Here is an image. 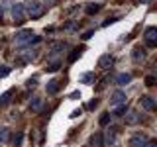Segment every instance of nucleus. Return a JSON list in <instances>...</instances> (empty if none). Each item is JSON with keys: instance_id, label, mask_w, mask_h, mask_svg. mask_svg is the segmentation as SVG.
<instances>
[{"instance_id": "obj_1", "label": "nucleus", "mask_w": 157, "mask_h": 147, "mask_svg": "<svg viewBox=\"0 0 157 147\" xmlns=\"http://www.w3.org/2000/svg\"><path fill=\"white\" fill-rule=\"evenodd\" d=\"M26 12H28V18L37 20V18L43 16V12H45V6H43V4H39L37 0H29V2L26 4Z\"/></svg>"}, {"instance_id": "obj_2", "label": "nucleus", "mask_w": 157, "mask_h": 147, "mask_svg": "<svg viewBox=\"0 0 157 147\" xmlns=\"http://www.w3.org/2000/svg\"><path fill=\"white\" fill-rule=\"evenodd\" d=\"M32 37H33V32H32V29H22V32L16 33V45H20V47H29Z\"/></svg>"}, {"instance_id": "obj_3", "label": "nucleus", "mask_w": 157, "mask_h": 147, "mask_svg": "<svg viewBox=\"0 0 157 147\" xmlns=\"http://www.w3.org/2000/svg\"><path fill=\"white\" fill-rule=\"evenodd\" d=\"M12 14H14V24H24L26 18H28L26 6H22V4H16V6L12 8Z\"/></svg>"}, {"instance_id": "obj_4", "label": "nucleus", "mask_w": 157, "mask_h": 147, "mask_svg": "<svg viewBox=\"0 0 157 147\" xmlns=\"http://www.w3.org/2000/svg\"><path fill=\"white\" fill-rule=\"evenodd\" d=\"M145 45L147 47L157 45V28H147L145 29Z\"/></svg>"}, {"instance_id": "obj_5", "label": "nucleus", "mask_w": 157, "mask_h": 147, "mask_svg": "<svg viewBox=\"0 0 157 147\" xmlns=\"http://www.w3.org/2000/svg\"><path fill=\"white\" fill-rule=\"evenodd\" d=\"M155 106H157V102L151 96H141L140 98V108H141V110L151 112V110H155Z\"/></svg>"}, {"instance_id": "obj_6", "label": "nucleus", "mask_w": 157, "mask_h": 147, "mask_svg": "<svg viewBox=\"0 0 157 147\" xmlns=\"http://www.w3.org/2000/svg\"><path fill=\"white\" fill-rule=\"evenodd\" d=\"M147 141V135L145 134H134L130 137V147H144Z\"/></svg>"}, {"instance_id": "obj_7", "label": "nucleus", "mask_w": 157, "mask_h": 147, "mask_svg": "<svg viewBox=\"0 0 157 147\" xmlns=\"http://www.w3.org/2000/svg\"><path fill=\"white\" fill-rule=\"evenodd\" d=\"M33 59H36V51L33 49H26V51L20 55V61H22V65H28V63H32Z\"/></svg>"}, {"instance_id": "obj_8", "label": "nucleus", "mask_w": 157, "mask_h": 147, "mask_svg": "<svg viewBox=\"0 0 157 147\" xmlns=\"http://www.w3.org/2000/svg\"><path fill=\"white\" fill-rule=\"evenodd\" d=\"M124 102H126V94H124L122 90H116L114 94L110 96V104H112V106H116V104H124Z\"/></svg>"}, {"instance_id": "obj_9", "label": "nucleus", "mask_w": 157, "mask_h": 147, "mask_svg": "<svg viewBox=\"0 0 157 147\" xmlns=\"http://www.w3.org/2000/svg\"><path fill=\"white\" fill-rule=\"evenodd\" d=\"M112 65H114V57L112 55H102L98 59V67L100 69H110Z\"/></svg>"}, {"instance_id": "obj_10", "label": "nucleus", "mask_w": 157, "mask_h": 147, "mask_svg": "<svg viewBox=\"0 0 157 147\" xmlns=\"http://www.w3.org/2000/svg\"><path fill=\"white\" fill-rule=\"evenodd\" d=\"M132 59H134V63H141L145 59V49L144 47H134V51H132Z\"/></svg>"}, {"instance_id": "obj_11", "label": "nucleus", "mask_w": 157, "mask_h": 147, "mask_svg": "<svg viewBox=\"0 0 157 147\" xmlns=\"http://www.w3.org/2000/svg\"><path fill=\"white\" fill-rule=\"evenodd\" d=\"M130 81H132V75H130V73H120V75L116 77V82H118V85H120V86L128 85V82H130Z\"/></svg>"}, {"instance_id": "obj_12", "label": "nucleus", "mask_w": 157, "mask_h": 147, "mask_svg": "<svg viewBox=\"0 0 157 147\" xmlns=\"http://www.w3.org/2000/svg\"><path fill=\"white\" fill-rule=\"evenodd\" d=\"M81 82H85V85H94L96 75L94 73H85V75H81Z\"/></svg>"}, {"instance_id": "obj_13", "label": "nucleus", "mask_w": 157, "mask_h": 147, "mask_svg": "<svg viewBox=\"0 0 157 147\" xmlns=\"http://www.w3.org/2000/svg\"><path fill=\"white\" fill-rule=\"evenodd\" d=\"M41 108H43V102L39 100V98H33V100L29 102V110L32 112H41Z\"/></svg>"}, {"instance_id": "obj_14", "label": "nucleus", "mask_w": 157, "mask_h": 147, "mask_svg": "<svg viewBox=\"0 0 157 147\" xmlns=\"http://www.w3.org/2000/svg\"><path fill=\"white\" fill-rule=\"evenodd\" d=\"M63 29L69 33H75V32H78V24L77 22H65L63 24Z\"/></svg>"}, {"instance_id": "obj_15", "label": "nucleus", "mask_w": 157, "mask_h": 147, "mask_svg": "<svg viewBox=\"0 0 157 147\" xmlns=\"http://www.w3.org/2000/svg\"><path fill=\"white\" fill-rule=\"evenodd\" d=\"M14 92H16V90H14V88H10V90H6V92H4V94L0 96V106L8 104V102H10V98H12V94H14Z\"/></svg>"}, {"instance_id": "obj_16", "label": "nucleus", "mask_w": 157, "mask_h": 147, "mask_svg": "<svg viewBox=\"0 0 157 147\" xmlns=\"http://www.w3.org/2000/svg\"><path fill=\"white\" fill-rule=\"evenodd\" d=\"M45 90H47V94H55V92L59 90V81H51V82H47Z\"/></svg>"}, {"instance_id": "obj_17", "label": "nucleus", "mask_w": 157, "mask_h": 147, "mask_svg": "<svg viewBox=\"0 0 157 147\" xmlns=\"http://www.w3.org/2000/svg\"><path fill=\"white\" fill-rule=\"evenodd\" d=\"M104 141H102V134H92L90 135V145H94V147H100Z\"/></svg>"}, {"instance_id": "obj_18", "label": "nucleus", "mask_w": 157, "mask_h": 147, "mask_svg": "<svg viewBox=\"0 0 157 147\" xmlns=\"http://www.w3.org/2000/svg\"><path fill=\"white\" fill-rule=\"evenodd\" d=\"M126 114H128L126 102H124V104H116V108H114V116H126Z\"/></svg>"}, {"instance_id": "obj_19", "label": "nucleus", "mask_w": 157, "mask_h": 147, "mask_svg": "<svg viewBox=\"0 0 157 147\" xmlns=\"http://www.w3.org/2000/svg\"><path fill=\"white\" fill-rule=\"evenodd\" d=\"M67 47H69V45H67L65 41H57V43H53V45H51V51H53V53H59V51H65Z\"/></svg>"}, {"instance_id": "obj_20", "label": "nucleus", "mask_w": 157, "mask_h": 147, "mask_svg": "<svg viewBox=\"0 0 157 147\" xmlns=\"http://www.w3.org/2000/svg\"><path fill=\"white\" fill-rule=\"evenodd\" d=\"M10 141V130L8 127H2L0 130V143H8Z\"/></svg>"}, {"instance_id": "obj_21", "label": "nucleus", "mask_w": 157, "mask_h": 147, "mask_svg": "<svg viewBox=\"0 0 157 147\" xmlns=\"http://www.w3.org/2000/svg\"><path fill=\"white\" fill-rule=\"evenodd\" d=\"M81 53H82V47H77V49H75V51H73V53H71V55H69V63H75V61H77V59H78V57H81Z\"/></svg>"}, {"instance_id": "obj_22", "label": "nucleus", "mask_w": 157, "mask_h": 147, "mask_svg": "<svg viewBox=\"0 0 157 147\" xmlns=\"http://www.w3.org/2000/svg\"><path fill=\"white\" fill-rule=\"evenodd\" d=\"M96 12H100V4H88V6H86V14H88V16H92V14H96Z\"/></svg>"}, {"instance_id": "obj_23", "label": "nucleus", "mask_w": 157, "mask_h": 147, "mask_svg": "<svg viewBox=\"0 0 157 147\" xmlns=\"http://www.w3.org/2000/svg\"><path fill=\"white\" fill-rule=\"evenodd\" d=\"M114 143H116V131L112 130L106 134V145H114Z\"/></svg>"}, {"instance_id": "obj_24", "label": "nucleus", "mask_w": 157, "mask_h": 147, "mask_svg": "<svg viewBox=\"0 0 157 147\" xmlns=\"http://www.w3.org/2000/svg\"><path fill=\"white\" fill-rule=\"evenodd\" d=\"M22 139H24V134H22V131H16V134L12 135V143L14 145H20V143H22Z\"/></svg>"}, {"instance_id": "obj_25", "label": "nucleus", "mask_w": 157, "mask_h": 147, "mask_svg": "<svg viewBox=\"0 0 157 147\" xmlns=\"http://www.w3.org/2000/svg\"><path fill=\"white\" fill-rule=\"evenodd\" d=\"M59 69H61V63H59V61H55L53 65H49V67L45 69V71H47V73H55V71H59Z\"/></svg>"}, {"instance_id": "obj_26", "label": "nucleus", "mask_w": 157, "mask_h": 147, "mask_svg": "<svg viewBox=\"0 0 157 147\" xmlns=\"http://www.w3.org/2000/svg\"><path fill=\"white\" fill-rule=\"evenodd\" d=\"M145 85H147V86H155V77H153V75L145 77Z\"/></svg>"}, {"instance_id": "obj_27", "label": "nucleus", "mask_w": 157, "mask_h": 147, "mask_svg": "<svg viewBox=\"0 0 157 147\" xmlns=\"http://www.w3.org/2000/svg\"><path fill=\"white\" fill-rule=\"evenodd\" d=\"M108 122H110V114H102L100 116V126H106Z\"/></svg>"}, {"instance_id": "obj_28", "label": "nucleus", "mask_w": 157, "mask_h": 147, "mask_svg": "<svg viewBox=\"0 0 157 147\" xmlns=\"http://www.w3.org/2000/svg\"><path fill=\"white\" fill-rule=\"evenodd\" d=\"M36 85H37V77H32V78H29V81L26 82V86H28V88H32V86H36Z\"/></svg>"}, {"instance_id": "obj_29", "label": "nucleus", "mask_w": 157, "mask_h": 147, "mask_svg": "<svg viewBox=\"0 0 157 147\" xmlns=\"http://www.w3.org/2000/svg\"><path fill=\"white\" fill-rule=\"evenodd\" d=\"M10 75V67H0V77H8Z\"/></svg>"}, {"instance_id": "obj_30", "label": "nucleus", "mask_w": 157, "mask_h": 147, "mask_svg": "<svg viewBox=\"0 0 157 147\" xmlns=\"http://www.w3.org/2000/svg\"><path fill=\"white\" fill-rule=\"evenodd\" d=\"M96 106H98V100L94 98V100H90V102L86 104V110H92V108H96Z\"/></svg>"}, {"instance_id": "obj_31", "label": "nucleus", "mask_w": 157, "mask_h": 147, "mask_svg": "<svg viewBox=\"0 0 157 147\" xmlns=\"http://www.w3.org/2000/svg\"><path fill=\"white\" fill-rule=\"evenodd\" d=\"M92 36H94V29H88V32L82 33V39H90Z\"/></svg>"}, {"instance_id": "obj_32", "label": "nucleus", "mask_w": 157, "mask_h": 147, "mask_svg": "<svg viewBox=\"0 0 157 147\" xmlns=\"http://www.w3.org/2000/svg\"><path fill=\"white\" fill-rule=\"evenodd\" d=\"M144 147H157V141H153V139H147Z\"/></svg>"}, {"instance_id": "obj_33", "label": "nucleus", "mask_w": 157, "mask_h": 147, "mask_svg": "<svg viewBox=\"0 0 157 147\" xmlns=\"http://www.w3.org/2000/svg\"><path fill=\"white\" fill-rule=\"evenodd\" d=\"M41 41V37H37V36H33L32 37V41H29V45H37V43Z\"/></svg>"}, {"instance_id": "obj_34", "label": "nucleus", "mask_w": 157, "mask_h": 147, "mask_svg": "<svg viewBox=\"0 0 157 147\" xmlns=\"http://www.w3.org/2000/svg\"><path fill=\"white\" fill-rule=\"evenodd\" d=\"M71 98H81V92H78V90H75V92L71 94Z\"/></svg>"}, {"instance_id": "obj_35", "label": "nucleus", "mask_w": 157, "mask_h": 147, "mask_svg": "<svg viewBox=\"0 0 157 147\" xmlns=\"http://www.w3.org/2000/svg\"><path fill=\"white\" fill-rule=\"evenodd\" d=\"M136 2H140V4H149L151 0H136Z\"/></svg>"}, {"instance_id": "obj_36", "label": "nucleus", "mask_w": 157, "mask_h": 147, "mask_svg": "<svg viewBox=\"0 0 157 147\" xmlns=\"http://www.w3.org/2000/svg\"><path fill=\"white\" fill-rule=\"evenodd\" d=\"M55 2H57V0H49L47 4H49V6H53V4H55Z\"/></svg>"}, {"instance_id": "obj_37", "label": "nucleus", "mask_w": 157, "mask_h": 147, "mask_svg": "<svg viewBox=\"0 0 157 147\" xmlns=\"http://www.w3.org/2000/svg\"><path fill=\"white\" fill-rule=\"evenodd\" d=\"M2 14H4V10H2V8H0V22H2Z\"/></svg>"}]
</instances>
